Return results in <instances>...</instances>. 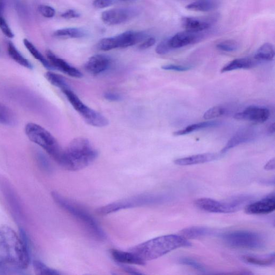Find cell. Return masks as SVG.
I'll return each instance as SVG.
<instances>
[{"label": "cell", "mask_w": 275, "mask_h": 275, "mask_svg": "<svg viewBox=\"0 0 275 275\" xmlns=\"http://www.w3.org/2000/svg\"><path fill=\"white\" fill-rule=\"evenodd\" d=\"M256 137L255 131L252 128H246L238 131L227 142L225 146L221 150L220 154L226 153L230 149L243 144L250 143Z\"/></svg>", "instance_id": "cell-15"}, {"label": "cell", "mask_w": 275, "mask_h": 275, "mask_svg": "<svg viewBox=\"0 0 275 275\" xmlns=\"http://www.w3.org/2000/svg\"><path fill=\"white\" fill-rule=\"evenodd\" d=\"M224 242L228 246L251 250H260L265 246L264 238L259 233L248 230H235L221 234Z\"/></svg>", "instance_id": "cell-6"}, {"label": "cell", "mask_w": 275, "mask_h": 275, "mask_svg": "<svg viewBox=\"0 0 275 275\" xmlns=\"http://www.w3.org/2000/svg\"><path fill=\"white\" fill-rule=\"evenodd\" d=\"M113 3V0H94V6L96 8L102 9L110 6Z\"/></svg>", "instance_id": "cell-40"}, {"label": "cell", "mask_w": 275, "mask_h": 275, "mask_svg": "<svg viewBox=\"0 0 275 275\" xmlns=\"http://www.w3.org/2000/svg\"><path fill=\"white\" fill-rule=\"evenodd\" d=\"M111 254L113 260L119 264H136L144 265L145 264L140 261L137 257L131 252H124L120 250H113Z\"/></svg>", "instance_id": "cell-20"}, {"label": "cell", "mask_w": 275, "mask_h": 275, "mask_svg": "<svg viewBox=\"0 0 275 275\" xmlns=\"http://www.w3.org/2000/svg\"><path fill=\"white\" fill-rule=\"evenodd\" d=\"M86 30L78 28H68L56 31L53 36L59 38H81L86 36Z\"/></svg>", "instance_id": "cell-25"}, {"label": "cell", "mask_w": 275, "mask_h": 275, "mask_svg": "<svg viewBox=\"0 0 275 275\" xmlns=\"http://www.w3.org/2000/svg\"><path fill=\"white\" fill-rule=\"evenodd\" d=\"M256 63V61L250 58L236 59L225 65L221 69V73H224L240 69H249L255 66Z\"/></svg>", "instance_id": "cell-22"}, {"label": "cell", "mask_w": 275, "mask_h": 275, "mask_svg": "<svg viewBox=\"0 0 275 275\" xmlns=\"http://www.w3.org/2000/svg\"><path fill=\"white\" fill-rule=\"evenodd\" d=\"M220 123L218 121H208L193 124L185 128L173 133L175 136H180L191 134V133L203 129L217 127Z\"/></svg>", "instance_id": "cell-24"}, {"label": "cell", "mask_w": 275, "mask_h": 275, "mask_svg": "<svg viewBox=\"0 0 275 275\" xmlns=\"http://www.w3.org/2000/svg\"><path fill=\"white\" fill-rule=\"evenodd\" d=\"M274 49L270 43H265L255 53L254 59L258 61H271L274 57Z\"/></svg>", "instance_id": "cell-28"}, {"label": "cell", "mask_w": 275, "mask_h": 275, "mask_svg": "<svg viewBox=\"0 0 275 275\" xmlns=\"http://www.w3.org/2000/svg\"><path fill=\"white\" fill-rule=\"evenodd\" d=\"M275 168V160L274 158H272L270 160V161L266 164L264 166V169L265 171H272L274 170Z\"/></svg>", "instance_id": "cell-45"}, {"label": "cell", "mask_w": 275, "mask_h": 275, "mask_svg": "<svg viewBox=\"0 0 275 275\" xmlns=\"http://www.w3.org/2000/svg\"><path fill=\"white\" fill-rule=\"evenodd\" d=\"M47 59L54 69H57L70 76L75 78H81L83 76L81 71L70 65L63 59L58 57L51 51H47Z\"/></svg>", "instance_id": "cell-14"}, {"label": "cell", "mask_w": 275, "mask_h": 275, "mask_svg": "<svg viewBox=\"0 0 275 275\" xmlns=\"http://www.w3.org/2000/svg\"><path fill=\"white\" fill-rule=\"evenodd\" d=\"M274 129H275L274 123H272V124H271V125L268 128V132L269 134H274Z\"/></svg>", "instance_id": "cell-47"}, {"label": "cell", "mask_w": 275, "mask_h": 275, "mask_svg": "<svg viewBox=\"0 0 275 275\" xmlns=\"http://www.w3.org/2000/svg\"><path fill=\"white\" fill-rule=\"evenodd\" d=\"M170 199L165 194H140L109 204L97 209V212L100 215H106L127 209L161 205Z\"/></svg>", "instance_id": "cell-3"}, {"label": "cell", "mask_w": 275, "mask_h": 275, "mask_svg": "<svg viewBox=\"0 0 275 275\" xmlns=\"http://www.w3.org/2000/svg\"><path fill=\"white\" fill-rule=\"evenodd\" d=\"M52 197L57 205L79 220L95 238L104 240L106 235L95 219L83 208L65 199L56 192H52Z\"/></svg>", "instance_id": "cell-4"}, {"label": "cell", "mask_w": 275, "mask_h": 275, "mask_svg": "<svg viewBox=\"0 0 275 275\" xmlns=\"http://www.w3.org/2000/svg\"><path fill=\"white\" fill-rule=\"evenodd\" d=\"M121 1L126 2V1H128V0H121Z\"/></svg>", "instance_id": "cell-48"}, {"label": "cell", "mask_w": 275, "mask_h": 275, "mask_svg": "<svg viewBox=\"0 0 275 275\" xmlns=\"http://www.w3.org/2000/svg\"><path fill=\"white\" fill-rule=\"evenodd\" d=\"M269 117L268 109L252 105L248 106L243 111L235 114L234 118L238 120L262 123L267 121Z\"/></svg>", "instance_id": "cell-12"}, {"label": "cell", "mask_w": 275, "mask_h": 275, "mask_svg": "<svg viewBox=\"0 0 275 275\" xmlns=\"http://www.w3.org/2000/svg\"><path fill=\"white\" fill-rule=\"evenodd\" d=\"M275 210V197L272 193L263 199L249 204L245 208L248 215H263L270 214Z\"/></svg>", "instance_id": "cell-13"}, {"label": "cell", "mask_w": 275, "mask_h": 275, "mask_svg": "<svg viewBox=\"0 0 275 275\" xmlns=\"http://www.w3.org/2000/svg\"><path fill=\"white\" fill-rule=\"evenodd\" d=\"M137 12L133 9L119 8L106 11L102 14V21L109 25H118L129 21Z\"/></svg>", "instance_id": "cell-11"}, {"label": "cell", "mask_w": 275, "mask_h": 275, "mask_svg": "<svg viewBox=\"0 0 275 275\" xmlns=\"http://www.w3.org/2000/svg\"><path fill=\"white\" fill-rule=\"evenodd\" d=\"M38 11L43 16L48 18V19L54 17L56 14L55 9L47 5L40 6Z\"/></svg>", "instance_id": "cell-38"}, {"label": "cell", "mask_w": 275, "mask_h": 275, "mask_svg": "<svg viewBox=\"0 0 275 275\" xmlns=\"http://www.w3.org/2000/svg\"><path fill=\"white\" fill-rule=\"evenodd\" d=\"M0 190L10 207L14 218L22 220L24 218L23 210L19 198L12 185L5 179H0Z\"/></svg>", "instance_id": "cell-10"}, {"label": "cell", "mask_w": 275, "mask_h": 275, "mask_svg": "<svg viewBox=\"0 0 275 275\" xmlns=\"http://www.w3.org/2000/svg\"><path fill=\"white\" fill-rule=\"evenodd\" d=\"M155 42V39L153 37L148 38L140 44L139 49L140 50H146L153 47L154 45Z\"/></svg>", "instance_id": "cell-41"}, {"label": "cell", "mask_w": 275, "mask_h": 275, "mask_svg": "<svg viewBox=\"0 0 275 275\" xmlns=\"http://www.w3.org/2000/svg\"><path fill=\"white\" fill-rule=\"evenodd\" d=\"M216 47L220 51L232 52L238 49L239 44L234 40H226L218 43Z\"/></svg>", "instance_id": "cell-34"}, {"label": "cell", "mask_w": 275, "mask_h": 275, "mask_svg": "<svg viewBox=\"0 0 275 275\" xmlns=\"http://www.w3.org/2000/svg\"><path fill=\"white\" fill-rule=\"evenodd\" d=\"M74 109L90 125L102 128L107 126L109 121L100 113L88 107L70 89L62 91Z\"/></svg>", "instance_id": "cell-9"}, {"label": "cell", "mask_w": 275, "mask_h": 275, "mask_svg": "<svg viewBox=\"0 0 275 275\" xmlns=\"http://www.w3.org/2000/svg\"><path fill=\"white\" fill-rule=\"evenodd\" d=\"M274 253L263 256H244L243 261L247 263L256 265L269 266L274 263Z\"/></svg>", "instance_id": "cell-26"}, {"label": "cell", "mask_w": 275, "mask_h": 275, "mask_svg": "<svg viewBox=\"0 0 275 275\" xmlns=\"http://www.w3.org/2000/svg\"><path fill=\"white\" fill-rule=\"evenodd\" d=\"M7 50L9 56L16 61L17 63L29 69H32L33 68V66L30 62L22 55L21 53L14 46V44L12 42H8Z\"/></svg>", "instance_id": "cell-27"}, {"label": "cell", "mask_w": 275, "mask_h": 275, "mask_svg": "<svg viewBox=\"0 0 275 275\" xmlns=\"http://www.w3.org/2000/svg\"><path fill=\"white\" fill-rule=\"evenodd\" d=\"M4 13L0 11V29L2 31L6 37L10 38H13L14 34L10 26L7 23L4 16Z\"/></svg>", "instance_id": "cell-36"}, {"label": "cell", "mask_w": 275, "mask_h": 275, "mask_svg": "<svg viewBox=\"0 0 275 275\" xmlns=\"http://www.w3.org/2000/svg\"><path fill=\"white\" fill-rule=\"evenodd\" d=\"M212 229L205 227L192 226L185 228L181 231V235L187 240L210 236L214 234Z\"/></svg>", "instance_id": "cell-21"}, {"label": "cell", "mask_w": 275, "mask_h": 275, "mask_svg": "<svg viewBox=\"0 0 275 275\" xmlns=\"http://www.w3.org/2000/svg\"><path fill=\"white\" fill-rule=\"evenodd\" d=\"M182 24L185 31L199 33L210 28L211 22L205 19L195 17H183Z\"/></svg>", "instance_id": "cell-19"}, {"label": "cell", "mask_w": 275, "mask_h": 275, "mask_svg": "<svg viewBox=\"0 0 275 275\" xmlns=\"http://www.w3.org/2000/svg\"><path fill=\"white\" fill-rule=\"evenodd\" d=\"M251 198L237 197L226 202H220L209 198H202L195 201V205L201 210L218 214H229L241 210Z\"/></svg>", "instance_id": "cell-7"}, {"label": "cell", "mask_w": 275, "mask_h": 275, "mask_svg": "<svg viewBox=\"0 0 275 275\" xmlns=\"http://www.w3.org/2000/svg\"><path fill=\"white\" fill-rule=\"evenodd\" d=\"M191 246L190 242L181 235L170 234L159 237L132 247L129 252L145 264L182 247Z\"/></svg>", "instance_id": "cell-1"}, {"label": "cell", "mask_w": 275, "mask_h": 275, "mask_svg": "<svg viewBox=\"0 0 275 275\" xmlns=\"http://www.w3.org/2000/svg\"><path fill=\"white\" fill-rule=\"evenodd\" d=\"M203 37L199 33L187 31L176 33L170 38V44L172 50L181 48L199 42Z\"/></svg>", "instance_id": "cell-16"}, {"label": "cell", "mask_w": 275, "mask_h": 275, "mask_svg": "<svg viewBox=\"0 0 275 275\" xmlns=\"http://www.w3.org/2000/svg\"><path fill=\"white\" fill-rule=\"evenodd\" d=\"M179 262L183 265L189 266V267H192L199 271H206V268L204 267L201 263L192 259L183 258L179 260Z\"/></svg>", "instance_id": "cell-35"}, {"label": "cell", "mask_w": 275, "mask_h": 275, "mask_svg": "<svg viewBox=\"0 0 275 275\" xmlns=\"http://www.w3.org/2000/svg\"><path fill=\"white\" fill-rule=\"evenodd\" d=\"M16 122L15 113L5 104L0 102V124L13 126Z\"/></svg>", "instance_id": "cell-30"}, {"label": "cell", "mask_w": 275, "mask_h": 275, "mask_svg": "<svg viewBox=\"0 0 275 275\" xmlns=\"http://www.w3.org/2000/svg\"><path fill=\"white\" fill-rule=\"evenodd\" d=\"M61 16L66 19H75L81 16L78 12L73 10H70L62 14Z\"/></svg>", "instance_id": "cell-42"}, {"label": "cell", "mask_w": 275, "mask_h": 275, "mask_svg": "<svg viewBox=\"0 0 275 275\" xmlns=\"http://www.w3.org/2000/svg\"><path fill=\"white\" fill-rule=\"evenodd\" d=\"M227 112V109L223 106H215L208 110L203 115L206 120H211L224 116Z\"/></svg>", "instance_id": "cell-33"}, {"label": "cell", "mask_w": 275, "mask_h": 275, "mask_svg": "<svg viewBox=\"0 0 275 275\" xmlns=\"http://www.w3.org/2000/svg\"><path fill=\"white\" fill-rule=\"evenodd\" d=\"M119 265L121 266V267L122 268V269L124 270H125L126 271L128 272V273L132 274H142L140 272H139L138 270L131 268L129 267V266L125 264H119Z\"/></svg>", "instance_id": "cell-44"}, {"label": "cell", "mask_w": 275, "mask_h": 275, "mask_svg": "<svg viewBox=\"0 0 275 275\" xmlns=\"http://www.w3.org/2000/svg\"><path fill=\"white\" fill-rule=\"evenodd\" d=\"M33 267L34 272L37 274L59 275L61 274L58 271L49 267L46 264L40 260L33 261Z\"/></svg>", "instance_id": "cell-32"}, {"label": "cell", "mask_w": 275, "mask_h": 275, "mask_svg": "<svg viewBox=\"0 0 275 275\" xmlns=\"http://www.w3.org/2000/svg\"><path fill=\"white\" fill-rule=\"evenodd\" d=\"M172 50L170 44V38H166L160 43L156 48L155 51L158 55H164Z\"/></svg>", "instance_id": "cell-37"}, {"label": "cell", "mask_w": 275, "mask_h": 275, "mask_svg": "<svg viewBox=\"0 0 275 275\" xmlns=\"http://www.w3.org/2000/svg\"><path fill=\"white\" fill-rule=\"evenodd\" d=\"M162 68L164 70H174L177 71V72H185V71H188L192 69V67L190 66H185L175 64L165 65L163 66Z\"/></svg>", "instance_id": "cell-39"}, {"label": "cell", "mask_w": 275, "mask_h": 275, "mask_svg": "<svg viewBox=\"0 0 275 275\" xmlns=\"http://www.w3.org/2000/svg\"><path fill=\"white\" fill-rule=\"evenodd\" d=\"M45 76L50 84L60 89L61 91L70 89L64 77L60 75L48 72L46 73Z\"/></svg>", "instance_id": "cell-31"}, {"label": "cell", "mask_w": 275, "mask_h": 275, "mask_svg": "<svg viewBox=\"0 0 275 275\" xmlns=\"http://www.w3.org/2000/svg\"><path fill=\"white\" fill-rule=\"evenodd\" d=\"M220 155L221 154L217 153H203L177 159L174 162L177 165L191 166L215 161L219 159Z\"/></svg>", "instance_id": "cell-18"}, {"label": "cell", "mask_w": 275, "mask_h": 275, "mask_svg": "<svg viewBox=\"0 0 275 275\" xmlns=\"http://www.w3.org/2000/svg\"><path fill=\"white\" fill-rule=\"evenodd\" d=\"M104 98L109 101H119L121 100V96L116 93L108 92L104 94Z\"/></svg>", "instance_id": "cell-43"}, {"label": "cell", "mask_w": 275, "mask_h": 275, "mask_svg": "<svg viewBox=\"0 0 275 275\" xmlns=\"http://www.w3.org/2000/svg\"><path fill=\"white\" fill-rule=\"evenodd\" d=\"M6 7V0H0V11L4 12Z\"/></svg>", "instance_id": "cell-46"}, {"label": "cell", "mask_w": 275, "mask_h": 275, "mask_svg": "<svg viewBox=\"0 0 275 275\" xmlns=\"http://www.w3.org/2000/svg\"><path fill=\"white\" fill-rule=\"evenodd\" d=\"M218 0H198L189 4L186 8L188 10L199 12H209L218 7Z\"/></svg>", "instance_id": "cell-23"}, {"label": "cell", "mask_w": 275, "mask_h": 275, "mask_svg": "<svg viewBox=\"0 0 275 275\" xmlns=\"http://www.w3.org/2000/svg\"><path fill=\"white\" fill-rule=\"evenodd\" d=\"M111 63L110 58L103 55H95L88 60L85 68L88 73L98 75L107 70Z\"/></svg>", "instance_id": "cell-17"}, {"label": "cell", "mask_w": 275, "mask_h": 275, "mask_svg": "<svg viewBox=\"0 0 275 275\" xmlns=\"http://www.w3.org/2000/svg\"><path fill=\"white\" fill-rule=\"evenodd\" d=\"M25 132L30 141L45 150L57 162L63 149L48 130L37 124L29 123L25 126Z\"/></svg>", "instance_id": "cell-5"}, {"label": "cell", "mask_w": 275, "mask_h": 275, "mask_svg": "<svg viewBox=\"0 0 275 275\" xmlns=\"http://www.w3.org/2000/svg\"><path fill=\"white\" fill-rule=\"evenodd\" d=\"M148 34L144 31H128L116 36L103 38L97 44V48L107 51L118 48H126L145 41Z\"/></svg>", "instance_id": "cell-8"}, {"label": "cell", "mask_w": 275, "mask_h": 275, "mask_svg": "<svg viewBox=\"0 0 275 275\" xmlns=\"http://www.w3.org/2000/svg\"><path fill=\"white\" fill-rule=\"evenodd\" d=\"M97 152L88 139L79 137L70 141L62 152L57 163L66 170L77 171L90 166L96 160Z\"/></svg>", "instance_id": "cell-2"}, {"label": "cell", "mask_w": 275, "mask_h": 275, "mask_svg": "<svg viewBox=\"0 0 275 275\" xmlns=\"http://www.w3.org/2000/svg\"><path fill=\"white\" fill-rule=\"evenodd\" d=\"M23 43L25 48L27 49L31 55L35 59L38 60L44 67L50 70L54 69L50 64L49 60L43 56L42 53L35 47L31 42L27 39H24L23 40Z\"/></svg>", "instance_id": "cell-29"}]
</instances>
